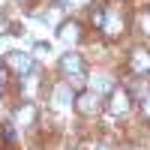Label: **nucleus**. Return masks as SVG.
Here are the masks:
<instances>
[{"label": "nucleus", "mask_w": 150, "mask_h": 150, "mask_svg": "<svg viewBox=\"0 0 150 150\" xmlns=\"http://www.w3.org/2000/svg\"><path fill=\"white\" fill-rule=\"evenodd\" d=\"M54 99H57V105H60V108H63V105H72V102H75V96L69 93V87H63V84H60L57 90H54Z\"/></svg>", "instance_id": "nucleus-7"}, {"label": "nucleus", "mask_w": 150, "mask_h": 150, "mask_svg": "<svg viewBox=\"0 0 150 150\" xmlns=\"http://www.w3.org/2000/svg\"><path fill=\"white\" fill-rule=\"evenodd\" d=\"M72 108L78 111V114H84V117H90V114H96V111H99V96H96L93 90H81L78 96H75V102H72Z\"/></svg>", "instance_id": "nucleus-2"}, {"label": "nucleus", "mask_w": 150, "mask_h": 150, "mask_svg": "<svg viewBox=\"0 0 150 150\" xmlns=\"http://www.w3.org/2000/svg\"><path fill=\"white\" fill-rule=\"evenodd\" d=\"M18 3H24V0H18Z\"/></svg>", "instance_id": "nucleus-14"}, {"label": "nucleus", "mask_w": 150, "mask_h": 150, "mask_svg": "<svg viewBox=\"0 0 150 150\" xmlns=\"http://www.w3.org/2000/svg\"><path fill=\"white\" fill-rule=\"evenodd\" d=\"M3 66H6V69H15L18 75H24V72L33 69V60H30L27 54H21V51H9L6 60H3Z\"/></svg>", "instance_id": "nucleus-3"}, {"label": "nucleus", "mask_w": 150, "mask_h": 150, "mask_svg": "<svg viewBox=\"0 0 150 150\" xmlns=\"http://www.w3.org/2000/svg\"><path fill=\"white\" fill-rule=\"evenodd\" d=\"M99 150H111V147H99Z\"/></svg>", "instance_id": "nucleus-13"}, {"label": "nucleus", "mask_w": 150, "mask_h": 150, "mask_svg": "<svg viewBox=\"0 0 150 150\" xmlns=\"http://www.w3.org/2000/svg\"><path fill=\"white\" fill-rule=\"evenodd\" d=\"M45 54H51V48H48L45 42H39V45H36V57H45Z\"/></svg>", "instance_id": "nucleus-9"}, {"label": "nucleus", "mask_w": 150, "mask_h": 150, "mask_svg": "<svg viewBox=\"0 0 150 150\" xmlns=\"http://www.w3.org/2000/svg\"><path fill=\"white\" fill-rule=\"evenodd\" d=\"M18 120L24 123V126H30V123L36 120V108L27 102V105H24V108H18Z\"/></svg>", "instance_id": "nucleus-8"}, {"label": "nucleus", "mask_w": 150, "mask_h": 150, "mask_svg": "<svg viewBox=\"0 0 150 150\" xmlns=\"http://www.w3.org/2000/svg\"><path fill=\"white\" fill-rule=\"evenodd\" d=\"M60 69L66 72V78H72V72L75 75H84V63H81L78 54H66L63 60H60Z\"/></svg>", "instance_id": "nucleus-4"}, {"label": "nucleus", "mask_w": 150, "mask_h": 150, "mask_svg": "<svg viewBox=\"0 0 150 150\" xmlns=\"http://www.w3.org/2000/svg\"><path fill=\"white\" fill-rule=\"evenodd\" d=\"M129 108H132V96H129V90L126 87H114V90H111V96H108V111L114 117H126L129 114Z\"/></svg>", "instance_id": "nucleus-1"}, {"label": "nucleus", "mask_w": 150, "mask_h": 150, "mask_svg": "<svg viewBox=\"0 0 150 150\" xmlns=\"http://www.w3.org/2000/svg\"><path fill=\"white\" fill-rule=\"evenodd\" d=\"M3 84H6V66L0 63V90H3Z\"/></svg>", "instance_id": "nucleus-11"}, {"label": "nucleus", "mask_w": 150, "mask_h": 150, "mask_svg": "<svg viewBox=\"0 0 150 150\" xmlns=\"http://www.w3.org/2000/svg\"><path fill=\"white\" fill-rule=\"evenodd\" d=\"M141 114H144V120L150 123V99H144V102H141Z\"/></svg>", "instance_id": "nucleus-10"}, {"label": "nucleus", "mask_w": 150, "mask_h": 150, "mask_svg": "<svg viewBox=\"0 0 150 150\" xmlns=\"http://www.w3.org/2000/svg\"><path fill=\"white\" fill-rule=\"evenodd\" d=\"M3 27H6V24H3V21H0V33H3Z\"/></svg>", "instance_id": "nucleus-12"}, {"label": "nucleus", "mask_w": 150, "mask_h": 150, "mask_svg": "<svg viewBox=\"0 0 150 150\" xmlns=\"http://www.w3.org/2000/svg\"><path fill=\"white\" fill-rule=\"evenodd\" d=\"M132 66H135V72H144L150 66V54L147 51H132Z\"/></svg>", "instance_id": "nucleus-6"}, {"label": "nucleus", "mask_w": 150, "mask_h": 150, "mask_svg": "<svg viewBox=\"0 0 150 150\" xmlns=\"http://www.w3.org/2000/svg\"><path fill=\"white\" fill-rule=\"evenodd\" d=\"M60 39H63L66 45H69V42H78V39H81V27H78L75 21H63V24H60Z\"/></svg>", "instance_id": "nucleus-5"}]
</instances>
